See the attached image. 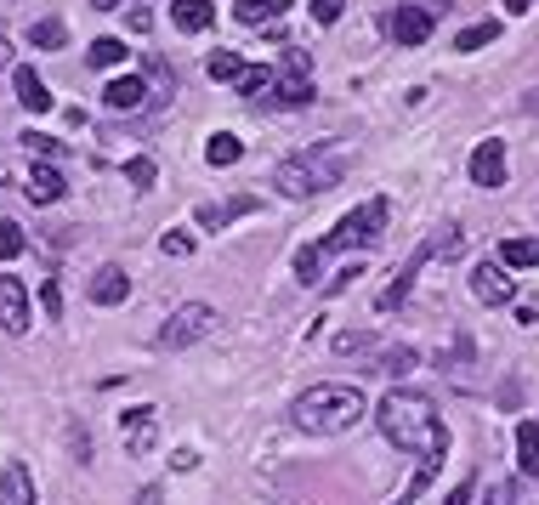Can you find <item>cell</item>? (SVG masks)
Wrapping results in <instances>:
<instances>
[{"label":"cell","instance_id":"cell-1","mask_svg":"<svg viewBox=\"0 0 539 505\" xmlns=\"http://www.w3.org/2000/svg\"><path fill=\"white\" fill-rule=\"evenodd\" d=\"M375 426H381V437L392 449L415 454V460L449 454V426H443V415H437V403L426 398V392H409V386L386 392V398L375 403Z\"/></svg>","mask_w":539,"mask_h":505},{"label":"cell","instance_id":"cell-2","mask_svg":"<svg viewBox=\"0 0 539 505\" xmlns=\"http://www.w3.org/2000/svg\"><path fill=\"white\" fill-rule=\"evenodd\" d=\"M290 420H296L307 437H341V432H352V426L369 420V398H364V386L324 381V386H307V392L290 403Z\"/></svg>","mask_w":539,"mask_h":505},{"label":"cell","instance_id":"cell-3","mask_svg":"<svg viewBox=\"0 0 539 505\" xmlns=\"http://www.w3.org/2000/svg\"><path fill=\"white\" fill-rule=\"evenodd\" d=\"M460 244H466V239H460V227H437L426 244H415V250H409V262H403L398 273H392V284L375 296V313H392V307H403V301H409V290H415V279H420V267L432 262V256H460Z\"/></svg>","mask_w":539,"mask_h":505},{"label":"cell","instance_id":"cell-4","mask_svg":"<svg viewBox=\"0 0 539 505\" xmlns=\"http://www.w3.org/2000/svg\"><path fill=\"white\" fill-rule=\"evenodd\" d=\"M335 182H341V159L324 154V148H313V154H296V159H284L279 171H273V188L290 193V199H318V193H330Z\"/></svg>","mask_w":539,"mask_h":505},{"label":"cell","instance_id":"cell-5","mask_svg":"<svg viewBox=\"0 0 539 505\" xmlns=\"http://www.w3.org/2000/svg\"><path fill=\"white\" fill-rule=\"evenodd\" d=\"M386 216H392L386 199H369V205L347 210V216L335 222V233L318 239V256H341V250H364V244H375L386 233Z\"/></svg>","mask_w":539,"mask_h":505},{"label":"cell","instance_id":"cell-6","mask_svg":"<svg viewBox=\"0 0 539 505\" xmlns=\"http://www.w3.org/2000/svg\"><path fill=\"white\" fill-rule=\"evenodd\" d=\"M216 307H205V301H188V307H176L165 324H159V335H154V347H165V352H182V347H193V341H205V335H216Z\"/></svg>","mask_w":539,"mask_h":505},{"label":"cell","instance_id":"cell-7","mask_svg":"<svg viewBox=\"0 0 539 505\" xmlns=\"http://www.w3.org/2000/svg\"><path fill=\"white\" fill-rule=\"evenodd\" d=\"M35 313H29V284L18 273H0V330L6 335H29Z\"/></svg>","mask_w":539,"mask_h":505},{"label":"cell","instance_id":"cell-8","mask_svg":"<svg viewBox=\"0 0 539 505\" xmlns=\"http://www.w3.org/2000/svg\"><path fill=\"white\" fill-rule=\"evenodd\" d=\"M273 97L290 103V108L313 103V57H307V52H284V74H279V86H273Z\"/></svg>","mask_w":539,"mask_h":505},{"label":"cell","instance_id":"cell-9","mask_svg":"<svg viewBox=\"0 0 539 505\" xmlns=\"http://www.w3.org/2000/svg\"><path fill=\"white\" fill-rule=\"evenodd\" d=\"M386 29H392V40H398V46H420V40H432L437 12H432V6H420V0H403L398 12L386 18Z\"/></svg>","mask_w":539,"mask_h":505},{"label":"cell","instance_id":"cell-10","mask_svg":"<svg viewBox=\"0 0 539 505\" xmlns=\"http://www.w3.org/2000/svg\"><path fill=\"white\" fill-rule=\"evenodd\" d=\"M471 296L483 301V307H511L517 301V279H511V267L505 262H483L471 273Z\"/></svg>","mask_w":539,"mask_h":505},{"label":"cell","instance_id":"cell-11","mask_svg":"<svg viewBox=\"0 0 539 505\" xmlns=\"http://www.w3.org/2000/svg\"><path fill=\"white\" fill-rule=\"evenodd\" d=\"M505 176H511V165H505V142L488 137L471 148V182L477 188H505Z\"/></svg>","mask_w":539,"mask_h":505},{"label":"cell","instance_id":"cell-12","mask_svg":"<svg viewBox=\"0 0 539 505\" xmlns=\"http://www.w3.org/2000/svg\"><path fill=\"white\" fill-rule=\"evenodd\" d=\"M120 437H125V449H131V454H148V449H154V437H159V409H154V403L125 409V415H120Z\"/></svg>","mask_w":539,"mask_h":505},{"label":"cell","instance_id":"cell-13","mask_svg":"<svg viewBox=\"0 0 539 505\" xmlns=\"http://www.w3.org/2000/svg\"><path fill=\"white\" fill-rule=\"evenodd\" d=\"M103 103L114 108V114H137V108L148 103V80H142V74H120V80H108Z\"/></svg>","mask_w":539,"mask_h":505},{"label":"cell","instance_id":"cell-14","mask_svg":"<svg viewBox=\"0 0 539 505\" xmlns=\"http://www.w3.org/2000/svg\"><path fill=\"white\" fill-rule=\"evenodd\" d=\"M131 296V279H125V267H97V273H91V301H97V307H120V301Z\"/></svg>","mask_w":539,"mask_h":505},{"label":"cell","instance_id":"cell-15","mask_svg":"<svg viewBox=\"0 0 539 505\" xmlns=\"http://www.w3.org/2000/svg\"><path fill=\"white\" fill-rule=\"evenodd\" d=\"M0 505H35V477L23 460H6V471H0Z\"/></svg>","mask_w":539,"mask_h":505},{"label":"cell","instance_id":"cell-16","mask_svg":"<svg viewBox=\"0 0 539 505\" xmlns=\"http://www.w3.org/2000/svg\"><path fill=\"white\" fill-rule=\"evenodd\" d=\"M12 86H18V103L29 108V114H52V91H46V80H40L35 69H12Z\"/></svg>","mask_w":539,"mask_h":505},{"label":"cell","instance_id":"cell-17","mask_svg":"<svg viewBox=\"0 0 539 505\" xmlns=\"http://www.w3.org/2000/svg\"><path fill=\"white\" fill-rule=\"evenodd\" d=\"M171 23L182 35H199V29L216 23V6H210V0H171Z\"/></svg>","mask_w":539,"mask_h":505},{"label":"cell","instance_id":"cell-18","mask_svg":"<svg viewBox=\"0 0 539 505\" xmlns=\"http://www.w3.org/2000/svg\"><path fill=\"white\" fill-rule=\"evenodd\" d=\"M29 199H35V205H57V199H63V176H57V165H46V159H40V165H29Z\"/></svg>","mask_w":539,"mask_h":505},{"label":"cell","instance_id":"cell-19","mask_svg":"<svg viewBox=\"0 0 539 505\" xmlns=\"http://www.w3.org/2000/svg\"><path fill=\"white\" fill-rule=\"evenodd\" d=\"M290 6H296V0H239V6H233V18H239L244 29H261V23L284 18Z\"/></svg>","mask_w":539,"mask_h":505},{"label":"cell","instance_id":"cell-20","mask_svg":"<svg viewBox=\"0 0 539 505\" xmlns=\"http://www.w3.org/2000/svg\"><path fill=\"white\" fill-rule=\"evenodd\" d=\"M517 471L539 483V420H517Z\"/></svg>","mask_w":539,"mask_h":505},{"label":"cell","instance_id":"cell-21","mask_svg":"<svg viewBox=\"0 0 539 505\" xmlns=\"http://www.w3.org/2000/svg\"><path fill=\"white\" fill-rule=\"evenodd\" d=\"M244 210H256V193H239V199H227V205H199L193 216H199V227H216L222 233L233 216H244Z\"/></svg>","mask_w":539,"mask_h":505},{"label":"cell","instance_id":"cell-22","mask_svg":"<svg viewBox=\"0 0 539 505\" xmlns=\"http://www.w3.org/2000/svg\"><path fill=\"white\" fill-rule=\"evenodd\" d=\"M86 63H91V69H120V63H125V40L120 35H97V40H91V52H86Z\"/></svg>","mask_w":539,"mask_h":505},{"label":"cell","instance_id":"cell-23","mask_svg":"<svg viewBox=\"0 0 539 505\" xmlns=\"http://www.w3.org/2000/svg\"><path fill=\"white\" fill-rule=\"evenodd\" d=\"M500 262L511 267V273H522V267H539V239H505L500 244Z\"/></svg>","mask_w":539,"mask_h":505},{"label":"cell","instance_id":"cell-24","mask_svg":"<svg viewBox=\"0 0 539 505\" xmlns=\"http://www.w3.org/2000/svg\"><path fill=\"white\" fill-rule=\"evenodd\" d=\"M273 86H279V80H273V69H244L239 97H244V103H267V97H273Z\"/></svg>","mask_w":539,"mask_h":505},{"label":"cell","instance_id":"cell-25","mask_svg":"<svg viewBox=\"0 0 539 505\" xmlns=\"http://www.w3.org/2000/svg\"><path fill=\"white\" fill-rule=\"evenodd\" d=\"M500 40V23H471V29H460V40H454V52H483V46H494Z\"/></svg>","mask_w":539,"mask_h":505},{"label":"cell","instance_id":"cell-26","mask_svg":"<svg viewBox=\"0 0 539 505\" xmlns=\"http://www.w3.org/2000/svg\"><path fill=\"white\" fill-rule=\"evenodd\" d=\"M437 466H443V454H437V460H420V466H415V477H409V488H403V494H398V500H392V505H415L420 494H426V488H432Z\"/></svg>","mask_w":539,"mask_h":505},{"label":"cell","instance_id":"cell-27","mask_svg":"<svg viewBox=\"0 0 539 505\" xmlns=\"http://www.w3.org/2000/svg\"><path fill=\"white\" fill-rule=\"evenodd\" d=\"M239 154H244V142L233 137V131H216V137L205 142V159H210V165H233Z\"/></svg>","mask_w":539,"mask_h":505},{"label":"cell","instance_id":"cell-28","mask_svg":"<svg viewBox=\"0 0 539 505\" xmlns=\"http://www.w3.org/2000/svg\"><path fill=\"white\" fill-rule=\"evenodd\" d=\"M23 142H29V154H40L46 165H57V159H69V148L57 137H46V131H23Z\"/></svg>","mask_w":539,"mask_h":505},{"label":"cell","instance_id":"cell-29","mask_svg":"<svg viewBox=\"0 0 539 505\" xmlns=\"http://www.w3.org/2000/svg\"><path fill=\"white\" fill-rule=\"evenodd\" d=\"M210 80H244V57L239 52H210Z\"/></svg>","mask_w":539,"mask_h":505},{"label":"cell","instance_id":"cell-30","mask_svg":"<svg viewBox=\"0 0 539 505\" xmlns=\"http://www.w3.org/2000/svg\"><path fill=\"white\" fill-rule=\"evenodd\" d=\"M23 250H29L23 227H18V222H0V262H18Z\"/></svg>","mask_w":539,"mask_h":505},{"label":"cell","instance_id":"cell-31","mask_svg":"<svg viewBox=\"0 0 539 505\" xmlns=\"http://www.w3.org/2000/svg\"><path fill=\"white\" fill-rule=\"evenodd\" d=\"M63 40H69V29H63L57 18H40V23H35V46H40V52H57Z\"/></svg>","mask_w":539,"mask_h":505},{"label":"cell","instance_id":"cell-32","mask_svg":"<svg viewBox=\"0 0 539 505\" xmlns=\"http://www.w3.org/2000/svg\"><path fill=\"white\" fill-rule=\"evenodd\" d=\"M154 159H131V165H125V182H131V188H137V193H148V188H154Z\"/></svg>","mask_w":539,"mask_h":505},{"label":"cell","instance_id":"cell-33","mask_svg":"<svg viewBox=\"0 0 539 505\" xmlns=\"http://www.w3.org/2000/svg\"><path fill=\"white\" fill-rule=\"evenodd\" d=\"M409 369H415V347H392L381 358V375H409Z\"/></svg>","mask_w":539,"mask_h":505},{"label":"cell","instance_id":"cell-34","mask_svg":"<svg viewBox=\"0 0 539 505\" xmlns=\"http://www.w3.org/2000/svg\"><path fill=\"white\" fill-rule=\"evenodd\" d=\"M318 262H324V256H318V244L296 250V279H301V284H318Z\"/></svg>","mask_w":539,"mask_h":505},{"label":"cell","instance_id":"cell-35","mask_svg":"<svg viewBox=\"0 0 539 505\" xmlns=\"http://www.w3.org/2000/svg\"><path fill=\"white\" fill-rule=\"evenodd\" d=\"M159 250L182 262V256H193V239H188V233H165V239H159Z\"/></svg>","mask_w":539,"mask_h":505},{"label":"cell","instance_id":"cell-36","mask_svg":"<svg viewBox=\"0 0 539 505\" xmlns=\"http://www.w3.org/2000/svg\"><path fill=\"white\" fill-rule=\"evenodd\" d=\"M154 29V0H137V12H131V35H148Z\"/></svg>","mask_w":539,"mask_h":505},{"label":"cell","instance_id":"cell-37","mask_svg":"<svg viewBox=\"0 0 539 505\" xmlns=\"http://www.w3.org/2000/svg\"><path fill=\"white\" fill-rule=\"evenodd\" d=\"M341 12H347V0H313V18L318 23H341Z\"/></svg>","mask_w":539,"mask_h":505},{"label":"cell","instance_id":"cell-38","mask_svg":"<svg viewBox=\"0 0 539 505\" xmlns=\"http://www.w3.org/2000/svg\"><path fill=\"white\" fill-rule=\"evenodd\" d=\"M358 273H364V267H358V262H352V267H341V273H335V279L324 284V296H341V290H347V284L358 279Z\"/></svg>","mask_w":539,"mask_h":505},{"label":"cell","instance_id":"cell-39","mask_svg":"<svg viewBox=\"0 0 539 505\" xmlns=\"http://www.w3.org/2000/svg\"><path fill=\"white\" fill-rule=\"evenodd\" d=\"M40 307H46V318H57L63 313V290H57V284H40Z\"/></svg>","mask_w":539,"mask_h":505},{"label":"cell","instance_id":"cell-40","mask_svg":"<svg viewBox=\"0 0 539 505\" xmlns=\"http://www.w3.org/2000/svg\"><path fill=\"white\" fill-rule=\"evenodd\" d=\"M483 505H517V483H494Z\"/></svg>","mask_w":539,"mask_h":505},{"label":"cell","instance_id":"cell-41","mask_svg":"<svg viewBox=\"0 0 539 505\" xmlns=\"http://www.w3.org/2000/svg\"><path fill=\"white\" fill-rule=\"evenodd\" d=\"M369 335H335V352H364Z\"/></svg>","mask_w":539,"mask_h":505},{"label":"cell","instance_id":"cell-42","mask_svg":"<svg viewBox=\"0 0 539 505\" xmlns=\"http://www.w3.org/2000/svg\"><path fill=\"white\" fill-rule=\"evenodd\" d=\"M471 488H477V483H471V477H466V483H454V494H449V500H443V505H466V500H471Z\"/></svg>","mask_w":539,"mask_h":505},{"label":"cell","instance_id":"cell-43","mask_svg":"<svg viewBox=\"0 0 539 505\" xmlns=\"http://www.w3.org/2000/svg\"><path fill=\"white\" fill-rule=\"evenodd\" d=\"M505 12H517L522 18V12H534V0H505Z\"/></svg>","mask_w":539,"mask_h":505},{"label":"cell","instance_id":"cell-44","mask_svg":"<svg viewBox=\"0 0 539 505\" xmlns=\"http://www.w3.org/2000/svg\"><path fill=\"white\" fill-rule=\"evenodd\" d=\"M0 63H12V46H6V29H0Z\"/></svg>","mask_w":539,"mask_h":505},{"label":"cell","instance_id":"cell-45","mask_svg":"<svg viewBox=\"0 0 539 505\" xmlns=\"http://www.w3.org/2000/svg\"><path fill=\"white\" fill-rule=\"evenodd\" d=\"M91 6H97V12H114V6H120V0H91Z\"/></svg>","mask_w":539,"mask_h":505}]
</instances>
